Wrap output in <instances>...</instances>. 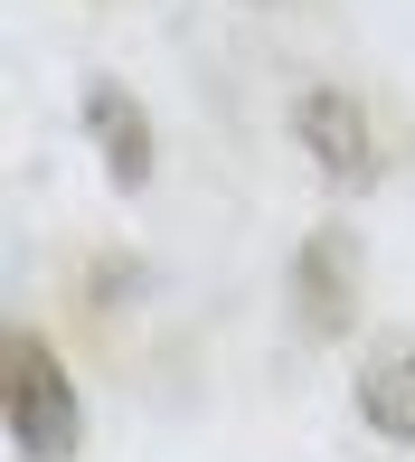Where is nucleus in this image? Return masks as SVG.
<instances>
[{
  "mask_svg": "<svg viewBox=\"0 0 415 462\" xmlns=\"http://www.w3.org/2000/svg\"><path fill=\"white\" fill-rule=\"evenodd\" d=\"M293 142L311 152V171L340 189V199H359V189L387 180L378 123H368V104L349 95V86H302V95H293Z\"/></svg>",
  "mask_w": 415,
  "mask_h": 462,
  "instance_id": "obj_2",
  "label": "nucleus"
},
{
  "mask_svg": "<svg viewBox=\"0 0 415 462\" xmlns=\"http://www.w3.org/2000/svg\"><path fill=\"white\" fill-rule=\"evenodd\" d=\"M293 321L311 340H349L359 321V274H349V226H311L293 245Z\"/></svg>",
  "mask_w": 415,
  "mask_h": 462,
  "instance_id": "obj_4",
  "label": "nucleus"
},
{
  "mask_svg": "<svg viewBox=\"0 0 415 462\" xmlns=\"http://www.w3.org/2000/svg\"><path fill=\"white\" fill-rule=\"evenodd\" d=\"M76 123H86V142H95V161H104V189H114V199H142V189H152V171H161L142 95L123 86V76H86Z\"/></svg>",
  "mask_w": 415,
  "mask_h": 462,
  "instance_id": "obj_3",
  "label": "nucleus"
},
{
  "mask_svg": "<svg viewBox=\"0 0 415 462\" xmlns=\"http://www.w3.org/2000/svg\"><path fill=\"white\" fill-rule=\"evenodd\" d=\"M0 415H10V453L19 462H76L86 453V387H76V368L57 359L38 330H10Z\"/></svg>",
  "mask_w": 415,
  "mask_h": 462,
  "instance_id": "obj_1",
  "label": "nucleus"
},
{
  "mask_svg": "<svg viewBox=\"0 0 415 462\" xmlns=\"http://www.w3.org/2000/svg\"><path fill=\"white\" fill-rule=\"evenodd\" d=\"M349 406L378 444L415 453V330H378L359 349V377H349Z\"/></svg>",
  "mask_w": 415,
  "mask_h": 462,
  "instance_id": "obj_5",
  "label": "nucleus"
},
{
  "mask_svg": "<svg viewBox=\"0 0 415 462\" xmlns=\"http://www.w3.org/2000/svg\"><path fill=\"white\" fill-rule=\"evenodd\" d=\"M245 10H283V0H245Z\"/></svg>",
  "mask_w": 415,
  "mask_h": 462,
  "instance_id": "obj_6",
  "label": "nucleus"
}]
</instances>
